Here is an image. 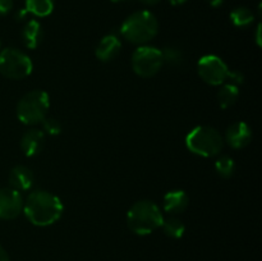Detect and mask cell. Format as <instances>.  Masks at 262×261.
Returning a JSON list of instances; mask_svg holds the SVG:
<instances>
[{
    "label": "cell",
    "mask_w": 262,
    "mask_h": 261,
    "mask_svg": "<svg viewBox=\"0 0 262 261\" xmlns=\"http://www.w3.org/2000/svg\"><path fill=\"white\" fill-rule=\"evenodd\" d=\"M0 261H9V256L2 246H0Z\"/></svg>",
    "instance_id": "25"
},
{
    "label": "cell",
    "mask_w": 262,
    "mask_h": 261,
    "mask_svg": "<svg viewBox=\"0 0 262 261\" xmlns=\"http://www.w3.org/2000/svg\"><path fill=\"white\" fill-rule=\"evenodd\" d=\"M256 42L258 46H261V25L257 26V32H256Z\"/></svg>",
    "instance_id": "27"
},
{
    "label": "cell",
    "mask_w": 262,
    "mask_h": 261,
    "mask_svg": "<svg viewBox=\"0 0 262 261\" xmlns=\"http://www.w3.org/2000/svg\"><path fill=\"white\" fill-rule=\"evenodd\" d=\"M225 141L230 147L235 148V150L245 148L252 141V130L247 123L235 122L227 128Z\"/></svg>",
    "instance_id": "10"
},
{
    "label": "cell",
    "mask_w": 262,
    "mask_h": 261,
    "mask_svg": "<svg viewBox=\"0 0 262 261\" xmlns=\"http://www.w3.org/2000/svg\"><path fill=\"white\" fill-rule=\"evenodd\" d=\"M22 193L14 188L0 189V219L12 220L23 211Z\"/></svg>",
    "instance_id": "9"
},
{
    "label": "cell",
    "mask_w": 262,
    "mask_h": 261,
    "mask_svg": "<svg viewBox=\"0 0 262 261\" xmlns=\"http://www.w3.org/2000/svg\"><path fill=\"white\" fill-rule=\"evenodd\" d=\"M35 177L32 170L25 165H17L10 170L9 184L10 188H14L19 192H26L32 187Z\"/></svg>",
    "instance_id": "12"
},
{
    "label": "cell",
    "mask_w": 262,
    "mask_h": 261,
    "mask_svg": "<svg viewBox=\"0 0 262 261\" xmlns=\"http://www.w3.org/2000/svg\"><path fill=\"white\" fill-rule=\"evenodd\" d=\"M122 48V42L115 35H106L101 38L96 46L95 55L101 61H110L118 55Z\"/></svg>",
    "instance_id": "14"
},
{
    "label": "cell",
    "mask_w": 262,
    "mask_h": 261,
    "mask_svg": "<svg viewBox=\"0 0 262 261\" xmlns=\"http://www.w3.org/2000/svg\"><path fill=\"white\" fill-rule=\"evenodd\" d=\"M54 9V0H26V12L36 17H48Z\"/></svg>",
    "instance_id": "17"
},
{
    "label": "cell",
    "mask_w": 262,
    "mask_h": 261,
    "mask_svg": "<svg viewBox=\"0 0 262 261\" xmlns=\"http://www.w3.org/2000/svg\"><path fill=\"white\" fill-rule=\"evenodd\" d=\"M163 220L164 216L160 207L150 200L135 202L127 212L128 228L138 235L151 234L161 227Z\"/></svg>",
    "instance_id": "2"
},
{
    "label": "cell",
    "mask_w": 262,
    "mask_h": 261,
    "mask_svg": "<svg viewBox=\"0 0 262 261\" xmlns=\"http://www.w3.org/2000/svg\"><path fill=\"white\" fill-rule=\"evenodd\" d=\"M112 2H114V3H120V2H124V0H112Z\"/></svg>",
    "instance_id": "30"
},
{
    "label": "cell",
    "mask_w": 262,
    "mask_h": 261,
    "mask_svg": "<svg viewBox=\"0 0 262 261\" xmlns=\"http://www.w3.org/2000/svg\"><path fill=\"white\" fill-rule=\"evenodd\" d=\"M230 19H232L233 25L237 27H247L255 20V15H253L252 10H250L248 8L238 7L230 13Z\"/></svg>",
    "instance_id": "19"
},
{
    "label": "cell",
    "mask_w": 262,
    "mask_h": 261,
    "mask_svg": "<svg viewBox=\"0 0 262 261\" xmlns=\"http://www.w3.org/2000/svg\"><path fill=\"white\" fill-rule=\"evenodd\" d=\"M243 81H245V77H243V74L241 72L229 71V74H228V78L225 81V83H230L233 86L239 87L243 83Z\"/></svg>",
    "instance_id": "23"
},
{
    "label": "cell",
    "mask_w": 262,
    "mask_h": 261,
    "mask_svg": "<svg viewBox=\"0 0 262 261\" xmlns=\"http://www.w3.org/2000/svg\"><path fill=\"white\" fill-rule=\"evenodd\" d=\"M215 169H216L217 174L223 178H229L233 176L235 170V163L234 159L230 158L229 155H222L217 158L215 161Z\"/></svg>",
    "instance_id": "20"
},
{
    "label": "cell",
    "mask_w": 262,
    "mask_h": 261,
    "mask_svg": "<svg viewBox=\"0 0 262 261\" xmlns=\"http://www.w3.org/2000/svg\"><path fill=\"white\" fill-rule=\"evenodd\" d=\"M164 64L163 54L155 46L142 45L135 50L132 55V68L137 76L142 78L154 77Z\"/></svg>",
    "instance_id": "7"
},
{
    "label": "cell",
    "mask_w": 262,
    "mask_h": 261,
    "mask_svg": "<svg viewBox=\"0 0 262 261\" xmlns=\"http://www.w3.org/2000/svg\"><path fill=\"white\" fill-rule=\"evenodd\" d=\"M206 2L209 3V4L211 5V7L217 8V7H220V5L223 4V2H224V0H206Z\"/></svg>",
    "instance_id": "26"
},
{
    "label": "cell",
    "mask_w": 262,
    "mask_h": 261,
    "mask_svg": "<svg viewBox=\"0 0 262 261\" xmlns=\"http://www.w3.org/2000/svg\"><path fill=\"white\" fill-rule=\"evenodd\" d=\"M0 49H2V41H0Z\"/></svg>",
    "instance_id": "31"
},
{
    "label": "cell",
    "mask_w": 262,
    "mask_h": 261,
    "mask_svg": "<svg viewBox=\"0 0 262 261\" xmlns=\"http://www.w3.org/2000/svg\"><path fill=\"white\" fill-rule=\"evenodd\" d=\"M142 2H145V3H155V2H158V0H142Z\"/></svg>",
    "instance_id": "29"
},
{
    "label": "cell",
    "mask_w": 262,
    "mask_h": 261,
    "mask_svg": "<svg viewBox=\"0 0 262 261\" xmlns=\"http://www.w3.org/2000/svg\"><path fill=\"white\" fill-rule=\"evenodd\" d=\"M13 0H0V15L7 14L12 10Z\"/></svg>",
    "instance_id": "24"
},
{
    "label": "cell",
    "mask_w": 262,
    "mask_h": 261,
    "mask_svg": "<svg viewBox=\"0 0 262 261\" xmlns=\"http://www.w3.org/2000/svg\"><path fill=\"white\" fill-rule=\"evenodd\" d=\"M40 124L42 125V129L41 130H42L45 135H49V136L60 135L61 124L58 119H55V118L46 117L45 119L40 123Z\"/></svg>",
    "instance_id": "22"
},
{
    "label": "cell",
    "mask_w": 262,
    "mask_h": 261,
    "mask_svg": "<svg viewBox=\"0 0 262 261\" xmlns=\"http://www.w3.org/2000/svg\"><path fill=\"white\" fill-rule=\"evenodd\" d=\"M188 194L182 189H174L168 192L163 199V207L165 212L170 215H177L183 212L188 207Z\"/></svg>",
    "instance_id": "13"
},
{
    "label": "cell",
    "mask_w": 262,
    "mask_h": 261,
    "mask_svg": "<svg viewBox=\"0 0 262 261\" xmlns=\"http://www.w3.org/2000/svg\"><path fill=\"white\" fill-rule=\"evenodd\" d=\"M160 228H163V232L168 237L174 238V240L182 238L184 232H186V225H184V223L176 216H169L166 219L164 217L163 224H161Z\"/></svg>",
    "instance_id": "18"
},
{
    "label": "cell",
    "mask_w": 262,
    "mask_h": 261,
    "mask_svg": "<svg viewBox=\"0 0 262 261\" xmlns=\"http://www.w3.org/2000/svg\"><path fill=\"white\" fill-rule=\"evenodd\" d=\"M42 38L43 31L40 22H37L36 19L28 20L22 30V40L26 48L33 50V49H36L40 45Z\"/></svg>",
    "instance_id": "15"
},
{
    "label": "cell",
    "mask_w": 262,
    "mask_h": 261,
    "mask_svg": "<svg viewBox=\"0 0 262 261\" xmlns=\"http://www.w3.org/2000/svg\"><path fill=\"white\" fill-rule=\"evenodd\" d=\"M50 107V97L43 90H32L27 92L17 105V117L23 124H40Z\"/></svg>",
    "instance_id": "5"
},
{
    "label": "cell",
    "mask_w": 262,
    "mask_h": 261,
    "mask_svg": "<svg viewBox=\"0 0 262 261\" xmlns=\"http://www.w3.org/2000/svg\"><path fill=\"white\" fill-rule=\"evenodd\" d=\"M169 2H170V4H173V5H182V4H184L187 0H169Z\"/></svg>",
    "instance_id": "28"
},
{
    "label": "cell",
    "mask_w": 262,
    "mask_h": 261,
    "mask_svg": "<svg viewBox=\"0 0 262 261\" xmlns=\"http://www.w3.org/2000/svg\"><path fill=\"white\" fill-rule=\"evenodd\" d=\"M163 54V61L170 66H181L184 60L183 53L178 48H165L161 50Z\"/></svg>",
    "instance_id": "21"
},
{
    "label": "cell",
    "mask_w": 262,
    "mask_h": 261,
    "mask_svg": "<svg viewBox=\"0 0 262 261\" xmlns=\"http://www.w3.org/2000/svg\"><path fill=\"white\" fill-rule=\"evenodd\" d=\"M33 64L30 56L15 48L0 51V73L9 79H23L32 73Z\"/></svg>",
    "instance_id": "6"
},
{
    "label": "cell",
    "mask_w": 262,
    "mask_h": 261,
    "mask_svg": "<svg viewBox=\"0 0 262 261\" xmlns=\"http://www.w3.org/2000/svg\"><path fill=\"white\" fill-rule=\"evenodd\" d=\"M45 146V133L37 128H31L20 138V148L28 158L38 155Z\"/></svg>",
    "instance_id": "11"
},
{
    "label": "cell",
    "mask_w": 262,
    "mask_h": 261,
    "mask_svg": "<svg viewBox=\"0 0 262 261\" xmlns=\"http://www.w3.org/2000/svg\"><path fill=\"white\" fill-rule=\"evenodd\" d=\"M239 96V90L237 86H233L230 83H224V86L220 87L217 91V102L222 109H228L233 106Z\"/></svg>",
    "instance_id": "16"
},
{
    "label": "cell",
    "mask_w": 262,
    "mask_h": 261,
    "mask_svg": "<svg viewBox=\"0 0 262 261\" xmlns=\"http://www.w3.org/2000/svg\"><path fill=\"white\" fill-rule=\"evenodd\" d=\"M159 31V23L155 15L148 10H138L130 14L123 22L120 33L129 42L145 45L152 40Z\"/></svg>",
    "instance_id": "3"
},
{
    "label": "cell",
    "mask_w": 262,
    "mask_h": 261,
    "mask_svg": "<svg viewBox=\"0 0 262 261\" xmlns=\"http://www.w3.org/2000/svg\"><path fill=\"white\" fill-rule=\"evenodd\" d=\"M197 72L204 82L211 86H220L227 81L229 68L219 56L205 55L197 63Z\"/></svg>",
    "instance_id": "8"
},
{
    "label": "cell",
    "mask_w": 262,
    "mask_h": 261,
    "mask_svg": "<svg viewBox=\"0 0 262 261\" xmlns=\"http://www.w3.org/2000/svg\"><path fill=\"white\" fill-rule=\"evenodd\" d=\"M186 146L191 153L204 158L219 155L224 146V138L219 130L209 125L193 128L186 137Z\"/></svg>",
    "instance_id": "4"
},
{
    "label": "cell",
    "mask_w": 262,
    "mask_h": 261,
    "mask_svg": "<svg viewBox=\"0 0 262 261\" xmlns=\"http://www.w3.org/2000/svg\"><path fill=\"white\" fill-rule=\"evenodd\" d=\"M64 206L61 200L43 189H36L26 197L23 212L26 217L37 227H48L61 217Z\"/></svg>",
    "instance_id": "1"
}]
</instances>
